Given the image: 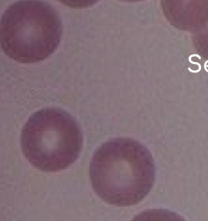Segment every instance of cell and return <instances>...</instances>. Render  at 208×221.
Masks as SVG:
<instances>
[{"label":"cell","instance_id":"6da1fadb","mask_svg":"<svg viewBox=\"0 0 208 221\" xmlns=\"http://www.w3.org/2000/svg\"><path fill=\"white\" fill-rule=\"evenodd\" d=\"M63 32L57 10L45 1L23 0L9 5L1 17V48L22 63L49 58L58 48Z\"/></svg>","mask_w":208,"mask_h":221},{"label":"cell","instance_id":"7a4b0ae2","mask_svg":"<svg viewBox=\"0 0 208 221\" xmlns=\"http://www.w3.org/2000/svg\"><path fill=\"white\" fill-rule=\"evenodd\" d=\"M155 161L149 149L131 138L117 137L98 148L90 162L95 189L109 198H131L145 192L154 181Z\"/></svg>","mask_w":208,"mask_h":221},{"label":"cell","instance_id":"3957f363","mask_svg":"<svg viewBox=\"0 0 208 221\" xmlns=\"http://www.w3.org/2000/svg\"><path fill=\"white\" fill-rule=\"evenodd\" d=\"M22 150L34 167L43 171L65 169L79 157L83 133L76 119L66 110L47 107L34 112L21 136Z\"/></svg>","mask_w":208,"mask_h":221},{"label":"cell","instance_id":"277c9868","mask_svg":"<svg viewBox=\"0 0 208 221\" xmlns=\"http://www.w3.org/2000/svg\"><path fill=\"white\" fill-rule=\"evenodd\" d=\"M192 39L197 53L208 60V16L198 29L193 32Z\"/></svg>","mask_w":208,"mask_h":221}]
</instances>
